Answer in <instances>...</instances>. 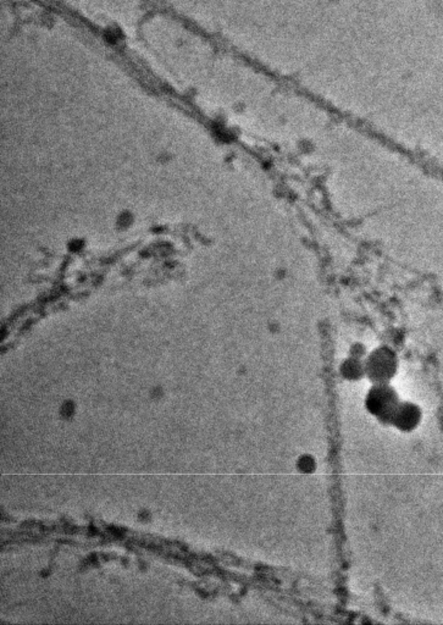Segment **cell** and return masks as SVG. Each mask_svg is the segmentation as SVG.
Returning <instances> with one entry per match:
<instances>
[{"label": "cell", "instance_id": "cell-1", "mask_svg": "<svg viewBox=\"0 0 443 625\" xmlns=\"http://www.w3.org/2000/svg\"><path fill=\"white\" fill-rule=\"evenodd\" d=\"M397 359L390 348L375 349L365 361V373L375 383H389L395 374Z\"/></svg>", "mask_w": 443, "mask_h": 625}, {"label": "cell", "instance_id": "cell-2", "mask_svg": "<svg viewBox=\"0 0 443 625\" xmlns=\"http://www.w3.org/2000/svg\"><path fill=\"white\" fill-rule=\"evenodd\" d=\"M398 405L397 395L387 383H375L367 397L369 412L379 418L391 420Z\"/></svg>", "mask_w": 443, "mask_h": 625}, {"label": "cell", "instance_id": "cell-3", "mask_svg": "<svg viewBox=\"0 0 443 625\" xmlns=\"http://www.w3.org/2000/svg\"><path fill=\"white\" fill-rule=\"evenodd\" d=\"M342 373L348 379H358L360 376H363V374H367L365 373V361H360L358 356H352L343 363Z\"/></svg>", "mask_w": 443, "mask_h": 625}, {"label": "cell", "instance_id": "cell-4", "mask_svg": "<svg viewBox=\"0 0 443 625\" xmlns=\"http://www.w3.org/2000/svg\"><path fill=\"white\" fill-rule=\"evenodd\" d=\"M301 471H314V461L311 458H301Z\"/></svg>", "mask_w": 443, "mask_h": 625}]
</instances>
